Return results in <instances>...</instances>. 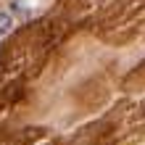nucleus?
I'll return each instance as SVG.
<instances>
[{"instance_id":"f257e3e1","label":"nucleus","mask_w":145,"mask_h":145,"mask_svg":"<svg viewBox=\"0 0 145 145\" xmlns=\"http://www.w3.org/2000/svg\"><path fill=\"white\" fill-rule=\"evenodd\" d=\"M11 29H13V16L5 13V11H0V35H8Z\"/></svg>"}]
</instances>
